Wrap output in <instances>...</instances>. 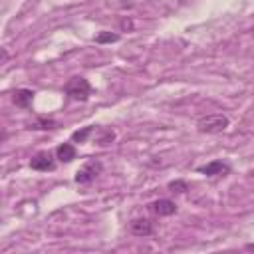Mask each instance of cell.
Listing matches in <instances>:
<instances>
[{
    "mask_svg": "<svg viewBox=\"0 0 254 254\" xmlns=\"http://www.w3.org/2000/svg\"><path fill=\"white\" fill-rule=\"evenodd\" d=\"M131 232L137 234V236H149L153 232V224L147 218H137V220L131 222Z\"/></svg>",
    "mask_w": 254,
    "mask_h": 254,
    "instance_id": "52a82bcc",
    "label": "cell"
},
{
    "mask_svg": "<svg viewBox=\"0 0 254 254\" xmlns=\"http://www.w3.org/2000/svg\"><path fill=\"white\" fill-rule=\"evenodd\" d=\"M121 26H123V28H127V30H131V26H133V24H131V20H123V22H121Z\"/></svg>",
    "mask_w": 254,
    "mask_h": 254,
    "instance_id": "9a60e30c",
    "label": "cell"
},
{
    "mask_svg": "<svg viewBox=\"0 0 254 254\" xmlns=\"http://www.w3.org/2000/svg\"><path fill=\"white\" fill-rule=\"evenodd\" d=\"M101 163L99 161H95V159H91V161H87L82 169H78V173H76V183H80V185H85V183H91L99 173H101Z\"/></svg>",
    "mask_w": 254,
    "mask_h": 254,
    "instance_id": "3957f363",
    "label": "cell"
},
{
    "mask_svg": "<svg viewBox=\"0 0 254 254\" xmlns=\"http://www.w3.org/2000/svg\"><path fill=\"white\" fill-rule=\"evenodd\" d=\"M113 137H115V135H113V131H105V133H103V137H99V139H97V143H99V145H107V143H111V141H113Z\"/></svg>",
    "mask_w": 254,
    "mask_h": 254,
    "instance_id": "5bb4252c",
    "label": "cell"
},
{
    "mask_svg": "<svg viewBox=\"0 0 254 254\" xmlns=\"http://www.w3.org/2000/svg\"><path fill=\"white\" fill-rule=\"evenodd\" d=\"M30 167L36 169V171H54L56 163H54V159L48 151H42V153H38L30 159Z\"/></svg>",
    "mask_w": 254,
    "mask_h": 254,
    "instance_id": "277c9868",
    "label": "cell"
},
{
    "mask_svg": "<svg viewBox=\"0 0 254 254\" xmlns=\"http://www.w3.org/2000/svg\"><path fill=\"white\" fill-rule=\"evenodd\" d=\"M66 93L76 101H87V97L91 93V85L85 78H72L66 84Z\"/></svg>",
    "mask_w": 254,
    "mask_h": 254,
    "instance_id": "6da1fadb",
    "label": "cell"
},
{
    "mask_svg": "<svg viewBox=\"0 0 254 254\" xmlns=\"http://www.w3.org/2000/svg\"><path fill=\"white\" fill-rule=\"evenodd\" d=\"M117 40H119V36L117 34H111V32H101V34L95 36V42L97 44H111V42H117Z\"/></svg>",
    "mask_w": 254,
    "mask_h": 254,
    "instance_id": "8fae6325",
    "label": "cell"
},
{
    "mask_svg": "<svg viewBox=\"0 0 254 254\" xmlns=\"http://www.w3.org/2000/svg\"><path fill=\"white\" fill-rule=\"evenodd\" d=\"M32 127H34V129H54L56 121H52V119H40V121H36Z\"/></svg>",
    "mask_w": 254,
    "mask_h": 254,
    "instance_id": "7c38bea8",
    "label": "cell"
},
{
    "mask_svg": "<svg viewBox=\"0 0 254 254\" xmlns=\"http://www.w3.org/2000/svg\"><path fill=\"white\" fill-rule=\"evenodd\" d=\"M199 171H201L203 175H207V177H212V175H226V173L230 171V167H228L226 163H222V161H212V163L201 167Z\"/></svg>",
    "mask_w": 254,
    "mask_h": 254,
    "instance_id": "8992f818",
    "label": "cell"
},
{
    "mask_svg": "<svg viewBox=\"0 0 254 254\" xmlns=\"http://www.w3.org/2000/svg\"><path fill=\"white\" fill-rule=\"evenodd\" d=\"M56 153H58V159H60V161H64V163H70V161H74V159H76V147H74V145H70V143L60 145Z\"/></svg>",
    "mask_w": 254,
    "mask_h": 254,
    "instance_id": "9c48e42d",
    "label": "cell"
},
{
    "mask_svg": "<svg viewBox=\"0 0 254 254\" xmlns=\"http://www.w3.org/2000/svg\"><path fill=\"white\" fill-rule=\"evenodd\" d=\"M228 127V119L224 115H207L199 121L201 133H222Z\"/></svg>",
    "mask_w": 254,
    "mask_h": 254,
    "instance_id": "7a4b0ae2",
    "label": "cell"
},
{
    "mask_svg": "<svg viewBox=\"0 0 254 254\" xmlns=\"http://www.w3.org/2000/svg\"><path fill=\"white\" fill-rule=\"evenodd\" d=\"M169 189H171L173 193H185V191H187V185H185L183 181H173V183H169Z\"/></svg>",
    "mask_w": 254,
    "mask_h": 254,
    "instance_id": "4fadbf2b",
    "label": "cell"
},
{
    "mask_svg": "<svg viewBox=\"0 0 254 254\" xmlns=\"http://www.w3.org/2000/svg\"><path fill=\"white\" fill-rule=\"evenodd\" d=\"M32 97L34 93L30 89H16L14 95H12V101L18 105V107H28L32 103Z\"/></svg>",
    "mask_w": 254,
    "mask_h": 254,
    "instance_id": "ba28073f",
    "label": "cell"
},
{
    "mask_svg": "<svg viewBox=\"0 0 254 254\" xmlns=\"http://www.w3.org/2000/svg\"><path fill=\"white\" fill-rule=\"evenodd\" d=\"M149 209H151L155 214H159V216H171V214H175V211H177L175 203L169 201V199H159V201L151 203Z\"/></svg>",
    "mask_w": 254,
    "mask_h": 254,
    "instance_id": "5b68a950",
    "label": "cell"
},
{
    "mask_svg": "<svg viewBox=\"0 0 254 254\" xmlns=\"http://www.w3.org/2000/svg\"><path fill=\"white\" fill-rule=\"evenodd\" d=\"M91 133H93V125H89V127H84L82 131H76V133L72 135V139H74V141H78V143H84V141H85V139H87Z\"/></svg>",
    "mask_w": 254,
    "mask_h": 254,
    "instance_id": "30bf717a",
    "label": "cell"
}]
</instances>
